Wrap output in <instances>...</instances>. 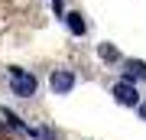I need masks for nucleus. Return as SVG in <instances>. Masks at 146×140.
Listing matches in <instances>:
<instances>
[{
  "mask_svg": "<svg viewBox=\"0 0 146 140\" xmlns=\"http://www.w3.org/2000/svg\"><path fill=\"white\" fill-rule=\"evenodd\" d=\"M39 88V82H36V75L33 72H23V68H10V91L16 94V98H33Z\"/></svg>",
  "mask_w": 146,
  "mask_h": 140,
  "instance_id": "obj_1",
  "label": "nucleus"
},
{
  "mask_svg": "<svg viewBox=\"0 0 146 140\" xmlns=\"http://www.w3.org/2000/svg\"><path fill=\"white\" fill-rule=\"evenodd\" d=\"M110 94H114V101L120 108H136V104H140V88H136V82H127V78L117 82Z\"/></svg>",
  "mask_w": 146,
  "mask_h": 140,
  "instance_id": "obj_2",
  "label": "nucleus"
},
{
  "mask_svg": "<svg viewBox=\"0 0 146 140\" xmlns=\"http://www.w3.org/2000/svg\"><path fill=\"white\" fill-rule=\"evenodd\" d=\"M49 88H52L55 94H72V88H75V72H72V68H55V72L49 75Z\"/></svg>",
  "mask_w": 146,
  "mask_h": 140,
  "instance_id": "obj_3",
  "label": "nucleus"
},
{
  "mask_svg": "<svg viewBox=\"0 0 146 140\" xmlns=\"http://www.w3.org/2000/svg\"><path fill=\"white\" fill-rule=\"evenodd\" d=\"M65 23H68V33L72 36H84L88 33V20L81 13H65Z\"/></svg>",
  "mask_w": 146,
  "mask_h": 140,
  "instance_id": "obj_4",
  "label": "nucleus"
},
{
  "mask_svg": "<svg viewBox=\"0 0 146 140\" xmlns=\"http://www.w3.org/2000/svg\"><path fill=\"white\" fill-rule=\"evenodd\" d=\"M127 82H143L146 78V62H140V59H130V62H127Z\"/></svg>",
  "mask_w": 146,
  "mask_h": 140,
  "instance_id": "obj_5",
  "label": "nucleus"
},
{
  "mask_svg": "<svg viewBox=\"0 0 146 140\" xmlns=\"http://www.w3.org/2000/svg\"><path fill=\"white\" fill-rule=\"evenodd\" d=\"M98 56L104 59V62H120V52H117V46H110V42H101V46H98Z\"/></svg>",
  "mask_w": 146,
  "mask_h": 140,
  "instance_id": "obj_6",
  "label": "nucleus"
},
{
  "mask_svg": "<svg viewBox=\"0 0 146 140\" xmlns=\"http://www.w3.org/2000/svg\"><path fill=\"white\" fill-rule=\"evenodd\" d=\"M3 121H7V127H13V130H20V134H23V130H26V127H23V121L16 117L13 111H7V108H3Z\"/></svg>",
  "mask_w": 146,
  "mask_h": 140,
  "instance_id": "obj_7",
  "label": "nucleus"
},
{
  "mask_svg": "<svg viewBox=\"0 0 146 140\" xmlns=\"http://www.w3.org/2000/svg\"><path fill=\"white\" fill-rule=\"evenodd\" d=\"M136 108H140V117L146 121V101H140V104H136Z\"/></svg>",
  "mask_w": 146,
  "mask_h": 140,
  "instance_id": "obj_8",
  "label": "nucleus"
}]
</instances>
